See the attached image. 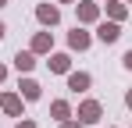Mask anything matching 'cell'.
I'll list each match as a JSON object with an SVG mask.
<instances>
[{
  "label": "cell",
  "instance_id": "obj_1",
  "mask_svg": "<svg viewBox=\"0 0 132 128\" xmlns=\"http://www.w3.org/2000/svg\"><path fill=\"white\" fill-rule=\"evenodd\" d=\"M0 36H4V29H0Z\"/></svg>",
  "mask_w": 132,
  "mask_h": 128
}]
</instances>
